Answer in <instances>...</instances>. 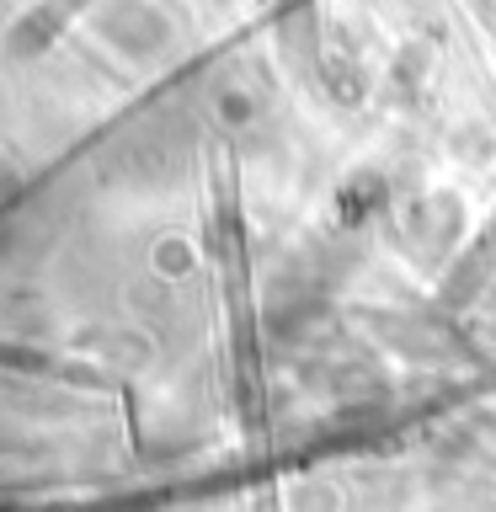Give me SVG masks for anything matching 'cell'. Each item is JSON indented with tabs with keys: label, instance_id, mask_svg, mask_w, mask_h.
Masks as SVG:
<instances>
[{
	"label": "cell",
	"instance_id": "cell-2",
	"mask_svg": "<svg viewBox=\"0 0 496 512\" xmlns=\"http://www.w3.org/2000/svg\"><path fill=\"white\" fill-rule=\"evenodd\" d=\"M491 278H496V214L486 219V230L470 240V251L454 262V272L443 278V304H470Z\"/></svg>",
	"mask_w": 496,
	"mask_h": 512
},
{
	"label": "cell",
	"instance_id": "cell-1",
	"mask_svg": "<svg viewBox=\"0 0 496 512\" xmlns=\"http://www.w3.org/2000/svg\"><path fill=\"white\" fill-rule=\"evenodd\" d=\"M86 6H91V0H38V6H32L27 16H16L11 38H6V54H11V59H32V54H43V48L54 43L59 32L70 27Z\"/></svg>",
	"mask_w": 496,
	"mask_h": 512
}]
</instances>
